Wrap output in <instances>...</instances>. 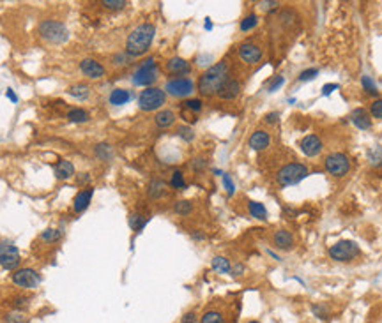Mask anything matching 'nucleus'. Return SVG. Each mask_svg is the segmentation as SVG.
Segmentation results:
<instances>
[{"mask_svg":"<svg viewBox=\"0 0 382 323\" xmlns=\"http://www.w3.org/2000/svg\"><path fill=\"white\" fill-rule=\"evenodd\" d=\"M230 76V64L226 60L216 62L213 66H209L207 69L202 73L200 79H198V92H200L204 97H211V95H216L220 92V89L228 82Z\"/></svg>","mask_w":382,"mask_h":323,"instance_id":"1","label":"nucleus"},{"mask_svg":"<svg viewBox=\"0 0 382 323\" xmlns=\"http://www.w3.org/2000/svg\"><path fill=\"white\" fill-rule=\"evenodd\" d=\"M156 35V27L152 23H142L137 29L131 30V34L126 39V53L131 58H137L145 55L150 50V45Z\"/></svg>","mask_w":382,"mask_h":323,"instance_id":"2","label":"nucleus"},{"mask_svg":"<svg viewBox=\"0 0 382 323\" xmlns=\"http://www.w3.org/2000/svg\"><path fill=\"white\" fill-rule=\"evenodd\" d=\"M39 35L50 45H64L69 39V30L62 22L57 19H43L39 23Z\"/></svg>","mask_w":382,"mask_h":323,"instance_id":"3","label":"nucleus"},{"mask_svg":"<svg viewBox=\"0 0 382 323\" xmlns=\"http://www.w3.org/2000/svg\"><path fill=\"white\" fill-rule=\"evenodd\" d=\"M310 175L306 165L302 163H289V165L281 166L276 173V182L280 187H290V186H297L299 182L304 180Z\"/></svg>","mask_w":382,"mask_h":323,"instance_id":"4","label":"nucleus"},{"mask_svg":"<svg viewBox=\"0 0 382 323\" xmlns=\"http://www.w3.org/2000/svg\"><path fill=\"white\" fill-rule=\"evenodd\" d=\"M158 74H159V69H158L156 58L149 57L138 66V69L135 71L131 82L137 87H147V89H149V87H152V83L158 79Z\"/></svg>","mask_w":382,"mask_h":323,"instance_id":"5","label":"nucleus"},{"mask_svg":"<svg viewBox=\"0 0 382 323\" xmlns=\"http://www.w3.org/2000/svg\"><path fill=\"white\" fill-rule=\"evenodd\" d=\"M166 103V92L159 87H149V89L142 90L138 95V108L142 111H158L161 110L163 105Z\"/></svg>","mask_w":382,"mask_h":323,"instance_id":"6","label":"nucleus"},{"mask_svg":"<svg viewBox=\"0 0 382 323\" xmlns=\"http://www.w3.org/2000/svg\"><path fill=\"white\" fill-rule=\"evenodd\" d=\"M359 253H361L359 246L354 240H340L329 247V256H331V260L340 261V263L352 261L354 258L359 256Z\"/></svg>","mask_w":382,"mask_h":323,"instance_id":"7","label":"nucleus"},{"mask_svg":"<svg viewBox=\"0 0 382 323\" xmlns=\"http://www.w3.org/2000/svg\"><path fill=\"white\" fill-rule=\"evenodd\" d=\"M163 90L175 99H184L195 92V82L191 78H172L165 83Z\"/></svg>","mask_w":382,"mask_h":323,"instance_id":"8","label":"nucleus"},{"mask_svg":"<svg viewBox=\"0 0 382 323\" xmlns=\"http://www.w3.org/2000/svg\"><path fill=\"white\" fill-rule=\"evenodd\" d=\"M324 168L329 175L340 178V177H345L350 171V161L345 154L333 152L324 159Z\"/></svg>","mask_w":382,"mask_h":323,"instance_id":"9","label":"nucleus"},{"mask_svg":"<svg viewBox=\"0 0 382 323\" xmlns=\"http://www.w3.org/2000/svg\"><path fill=\"white\" fill-rule=\"evenodd\" d=\"M20 251L11 240L0 242V267L4 270H18L20 267Z\"/></svg>","mask_w":382,"mask_h":323,"instance_id":"10","label":"nucleus"},{"mask_svg":"<svg viewBox=\"0 0 382 323\" xmlns=\"http://www.w3.org/2000/svg\"><path fill=\"white\" fill-rule=\"evenodd\" d=\"M11 279H13V282L18 288H23V290H34L41 285V276L37 274V270L30 269V267L14 270Z\"/></svg>","mask_w":382,"mask_h":323,"instance_id":"11","label":"nucleus"},{"mask_svg":"<svg viewBox=\"0 0 382 323\" xmlns=\"http://www.w3.org/2000/svg\"><path fill=\"white\" fill-rule=\"evenodd\" d=\"M237 53H239V58H241L244 64H248V66H255V64H258L262 60L264 51H262V48L258 45H255V43H252V41H246V43H241V45H239Z\"/></svg>","mask_w":382,"mask_h":323,"instance_id":"12","label":"nucleus"},{"mask_svg":"<svg viewBox=\"0 0 382 323\" xmlns=\"http://www.w3.org/2000/svg\"><path fill=\"white\" fill-rule=\"evenodd\" d=\"M299 149L308 157H317L324 150V143H322L320 136H317V134H308V136H304L299 142Z\"/></svg>","mask_w":382,"mask_h":323,"instance_id":"13","label":"nucleus"},{"mask_svg":"<svg viewBox=\"0 0 382 323\" xmlns=\"http://www.w3.org/2000/svg\"><path fill=\"white\" fill-rule=\"evenodd\" d=\"M80 71L90 79H101L106 74V69L103 67V64L94 60V58H83L80 62Z\"/></svg>","mask_w":382,"mask_h":323,"instance_id":"14","label":"nucleus"},{"mask_svg":"<svg viewBox=\"0 0 382 323\" xmlns=\"http://www.w3.org/2000/svg\"><path fill=\"white\" fill-rule=\"evenodd\" d=\"M166 73L177 78H186L191 73V64L182 57H172L166 62Z\"/></svg>","mask_w":382,"mask_h":323,"instance_id":"15","label":"nucleus"},{"mask_svg":"<svg viewBox=\"0 0 382 323\" xmlns=\"http://www.w3.org/2000/svg\"><path fill=\"white\" fill-rule=\"evenodd\" d=\"M92 196H94V187H90V186H87V187H83L82 191H78L77 196H74V200H73L74 212L77 214L85 212V210L89 209L90 201H92Z\"/></svg>","mask_w":382,"mask_h":323,"instance_id":"16","label":"nucleus"},{"mask_svg":"<svg viewBox=\"0 0 382 323\" xmlns=\"http://www.w3.org/2000/svg\"><path fill=\"white\" fill-rule=\"evenodd\" d=\"M273 242L274 247L280 251H292L296 247V238H294V235L289 230H278L273 235Z\"/></svg>","mask_w":382,"mask_h":323,"instance_id":"17","label":"nucleus"},{"mask_svg":"<svg viewBox=\"0 0 382 323\" xmlns=\"http://www.w3.org/2000/svg\"><path fill=\"white\" fill-rule=\"evenodd\" d=\"M248 145L252 147L253 150H257V152H262V150H265L271 145L269 133H268V131H264V129L255 131V133L248 139Z\"/></svg>","mask_w":382,"mask_h":323,"instance_id":"18","label":"nucleus"},{"mask_svg":"<svg viewBox=\"0 0 382 323\" xmlns=\"http://www.w3.org/2000/svg\"><path fill=\"white\" fill-rule=\"evenodd\" d=\"M241 89H242L241 82H237V79H228L216 95L221 99V101H234V99L241 94Z\"/></svg>","mask_w":382,"mask_h":323,"instance_id":"19","label":"nucleus"},{"mask_svg":"<svg viewBox=\"0 0 382 323\" xmlns=\"http://www.w3.org/2000/svg\"><path fill=\"white\" fill-rule=\"evenodd\" d=\"M350 122H352L357 129H363V131L372 127V118H370V113L365 108H356V110L350 113Z\"/></svg>","mask_w":382,"mask_h":323,"instance_id":"20","label":"nucleus"},{"mask_svg":"<svg viewBox=\"0 0 382 323\" xmlns=\"http://www.w3.org/2000/svg\"><path fill=\"white\" fill-rule=\"evenodd\" d=\"M175 120H177V117H175V113L172 110H159L156 115H154V124H156L158 127H161V129H168V127H172Z\"/></svg>","mask_w":382,"mask_h":323,"instance_id":"21","label":"nucleus"},{"mask_svg":"<svg viewBox=\"0 0 382 323\" xmlns=\"http://www.w3.org/2000/svg\"><path fill=\"white\" fill-rule=\"evenodd\" d=\"M74 175V165L67 159H61V161L55 165V177L59 180H67Z\"/></svg>","mask_w":382,"mask_h":323,"instance_id":"22","label":"nucleus"},{"mask_svg":"<svg viewBox=\"0 0 382 323\" xmlns=\"http://www.w3.org/2000/svg\"><path fill=\"white\" fill-rule=\"evenodd\" d=\"M165 182L161 178H152L147 186V194H149L150 200H159V198L165 194Z\"/></svg>","mask_w":382,"mask_h":323,"instance_id":"23","label":"nucleus"},{"mask_svg":"<svg viewBox=\"0 0 382 323\" xmlns=\"http://www.w3.org/2000/svg\"><path fill=\"white\" fill-rule=\"evenodd\" d=\"M129 99H131L129 90L113 89V90H111V94H110V97H108V101H110V105H113V106H122V105H126Z\"/></svg>","mask_w":382,"mask_h":323,"instance_id":"24","label":"nucleus"},{"mask_svg":"<svg viewBox=\"0 0 382 323\" xmlns=\"http://www.w3.org/2000/svg\"><path fill=\"white\" fill-rule=\"evenodd\" d=\"M248 212L252 217L258 219V221H265L268 219V209L260 201H248Z\"/></svg>","mask_w":382,"mask_h":323,"instance_id":"25","label":"nucleus"},{"mask_svg":"<svg viewBox=\"0 0 382 323\" xmlns=\"http://www.w3.org/2000/svg\"><path fill=\"white\" fill-rule=\"evenodd\" d=\"M67 94H69L71 97L78 99V101H85L90 94V89L85 83H74V85H71L69 89H67Z\"/></svg>","mask_w":382,"mask_h":323,"instance_id":"26","label":"nucleus"},{"mask_svg":"<svg viewBox=\"0 0 382 323\" xmlns=\"http://www.w3.org/2000/svg\"><path fill=\"white\" fill-rule=\"evenodd\" d=\"M211 265H213L214 272H218V274H230V270H232L230 260L225 256H214L213 261H211Z\"/></svg>","mask_w":382,"mask_h":323,"instance_id":"27","label":"nucleus"},{"mask_svg":"<svg viewBox=\"0 0 382 323\" xmlns=\"http://www.w3.org/2000/svg\"><path fill=\"white\" fill-rule=\"evenodd\" d=\"M147 223H149V217H147V215H143L140 212L129 214V226H131V230L142 231L143 228H145Z\"/></svg>","mask_w":382,"mask_h":323,"instance_id":"28","label":"nucleus"},{"mask_svg":"<svg viewBox=\"0 0 382 323\" xmlns=\"http://www.w3.org/2000/svg\"><path fill=\"white\" fill-rule=\"evenodd\" d=\"M94 154L98 159H101V161H111V157H113V150H111V147L108 143H99V145L94 147Z\"/></svg>","mask_w":382,"mask_h":323,"instance_id":"29","label":"nucleus"},{"mask_svg":"<svg viewBox=\"0 0 382 323\" xmlns=\"http://www.w3.org/2000/svg\"><path fill=\"white\" fill-rule=\"evenodd\" d=\"M67 120L73 124H83L89 122V113L82 108H73V110L67 111Z\"/></svg>","mask_w":382,"mask_h":323,"instance_id":"30","label":"nucleus"},{"mask_svg":"<svg viewBox=\"0 0 382 323\" xmlns=\"http://www.w3.org/2000/svg\"><path fill=\"white\" fill-rule=\"evenodd\" d=\"M198 323H225V316H223L221 311H216V309H209L205 311L204 314H202L200 321Z\"/></svg>","mask_w":382,"mask_h":323,"instance_id":"31","label":"nucleus"},{"mask_svg":"<svg viewBox=\"0 0 382 323\" xmlns=\"http://www.w3.org/2000/svg\"><path fill=\"white\" fill-rule=\"evenodd\" d=\"M257 25H258V16L255 13H250L248 16H244V18L241 19L239 29H241V32H250V30H253Z\"/></svg>","mask_w":382,"mask_h":323,"instance_id":"32","label":"nucleus"},{"mask_svg":"<svg viewBox=\"0 0 382 323\" xmlns=\"http://www.w3.org/2000/svg\"><path fill=\"white\" fill-rule=\"evenodd\" d=\"M174 212L179 214V215H189L191 212H193V203H191L189 200H179V201H175Z\"/></svg>","mask_w":382,"mask_h":323,"instance_id":"33","label":"nucleus"},{"mask_svg":"<svg viewBox=\"0 0 382 323\" xmlns=\"http://www.w3.org/2000/svg\"><path fill=\"white\" fill-rule=\"evenodd\" d=\"M170 186L174 187L175 191H184L186 189V178L182 175V171L175 170L172 173V178H170Z\"/></svg>","mask_w":382,"mask_h":323,"instance_id":"34","label":"nucleus"},{"mask_svg":"<svg viewBox=\"0 0 382 323\" xmlns=\"http://www.w3.org/2000/svg\"><path fill=\"white\" fill-rule=\"evenodd\" d=\"M61 237H62V233H61V230H57V228H48V230H45L41 233V240L48 242V244L59 242V240H61Z\"/></svg>","mask_w":382,"mask_h":323,"instance_id":"35","label":"nucleus"},{"mask_svg":"<svg viewBox=\"0 0 382 323\" xmlns=\"http://www.w3.org/2000/svg\"><path fill=\"white\" fill-rule=\"evenodd\" d=\"M101 6L110 11H121L127 6L126 0H101Z\"/></svg>","mask_w":382,"mask_h":323,"instance_id":"36","label":"nucleus"},{"mask_svg":"<svg viewBox=\"0 0 382 323\" xmlns=\"http://www.w3.org/2000/svg\"><path fill=\"white\" fill-rule=\"evenodd\" d=\"M182 106H184L188 111H193V113H200L202 108H204V103H202V99H186V101L182 103Z\"/></svg>","mask_w":382,"mask_h":323,"instance_id":"37","label":"nucleus"},{"mask_svg":"<svg viewBox=\"0 0 382 323\" xmlns=\"http://www.w3.org/2000/svg\"><path fill=\"white\" fill-rule=\"evenodd\" d=\"M368 159L372 166H382V147H375V149L370 150Z\"/></svg>","mask_w":382,"mask_h":323,"instance_id":"38","label":"nucleus"},{"mask_svg":"<svg viewBox=\"0 0 382 323\" xmlns=\"http://www.w3.org/2000/svg\"><path fill=\"white\" fill-rule=\"evenodd\" d=\"M361 83H363V89H365V92L366 94H370V95H377L379 94V90H377V85L373 83V79L370 78V76H365L361 78Z\"/></svg>","mask_w":382,"mask_h":323,"instance_id":"39","label":"nucleus"},{"mask_svg":"<svg viewBox=\"0 0 382 323\" xmlns=\"http://www.w3.org/2000/svg\"><path fill=\"white\" fill-rule=\"evenodd\" d=\"M177 134H179V138H182L184 142H193L195 139V131L191 129L189 126H181V127H177Z\"/></svg>","mask_w":382,"mask_h":323,"instance_id":"40","label":"nucleus"},{"mask_svg":"<svg viewBox=\"0 0 382 323\" xmlns=\"http://www.w3.org/2000/svg\"><path fill=\"white\" fill-rule=\"evenodd\" d=\"M4 321L6 323H25V314L22 313V311H13V313H7L6 318H4Z\"/></svg>","mask_w":382,"mask_h":323,"instance_id":"41","label":"nucleus"},{"mask_svg":"<svg viewBox=\"0 0 382 323\" xmlns=\"http://www.w3.org/2000/svg\"><path fill=\"white\" fill-rule=\"evenodd\" d=\"M191 168H193V171H204L207 168V159L204 157V155L193 157L191 159Z\"/></svg>","mask_w":382,"mask_h":323,"instance_id":"42","label":"nucleus"},{"mask_svg":"<svg viewBox=\"0 0 382 323\" xmlns=\"http://www.w3.org/2000/svg\"><path fill=\"white\" fill-rule=\"evenodd\" d=\"M317 76H318V69H315V67H310V69L301 71L299 82H312V79H315Z\"/></svg>","mask_w":382,"mask_h":323,"instance_id":"43","label":"nucleus"},{"mask_svg":"<svg viewBox=\"0 0 382 323\" xmlns=\"http://www.w3.org/2000/svg\"><path fill=\"white\" fill-rule=\"evenodd\" d=\"M221 177H223V186H225L226 194H228V196H232V194L236 193V184H234L232 177H230L228 173H223Z\"/></svg>","mask_w":382,"mask_h":323,"instance_id":"44","label":"nucleus"},{"mask_svg":"<svg viewBox=\"0 0 382 323\" xmlns=\"http://www.w3.org/2000/svg\"><path fill=\"white\" fill-rule=\"evenodd\" d=\"M370 115L373 118H382V99H375V101L370 105Z\"/></svg>","mask_w":382,"mask_h":323,"instance_id":"45","label":"nucleus"},{"mask_svg":"<svg viewBox=\"0 0 382 323\" xmlns=\"http://www.w3.org/2000/svg\"><path fill=\"white\" fill-rule=\"evenodd\" d=\"M283 83H285V78L283 76H274L273 78V82H269V85H268V92H276L278 89H281L283 87Z\"/></svg>","mask_w":382,"mask_h":323,"instance_id":"46","label":"nucleus"},{"mask_svg":"<svg viewBox=\"0 0 382 323\" xmlns=\"http://www.w3.org/2000/svg\"><path fill=\"white\" fill-rule=\"evenodd\" d=\"M312 311H313V314H315L317 318H320V320H328V308H326L324 304H315V306H312Z\"/></svg>","mask_w":382,"mask_h":323,"instance_id":"47","label":"nucleus"},{"mask_svg":"<svg viewBox=\"0 0 382 323\" xmlns=\"http://www.w3.org/2000/svg\"><path fill=\"white\" fill-rule=\"evenodd\" d=\"M198 321H200V318H198L197 311H188V313H184L181 318V323H198Z\"/></svg>","mask_w":382,"mask_h":323,"instance_id":"48","label":"nucleus"},{"mask_svg":"<svg viewBox=\"0 0 382 323\" xmlns=\"http://www.w3.org/2000/svg\"><path fill=\"white\" fill-rule=\"evenodd\" d=\"M29 300H30L29 297H14V298H13V306H14V309L22 311L23 308H27V306H29Z\"/></svg>","mask_w":382,"mask_h":323,"instance_id":"49","label":"nucleus"},{"mask_svg":"<svg viewBox=\"0 0 382 323\" xmlns=\"http://www.w3.org/2000/svg\"><path fill=\"white\" fill-rule=\"evenodd\" d=\"M278 120H280V113H278V111H271V113H268L264 117V122L269 124V126H274V124H278Z\"/></svg>","mask_w":382,"mask_h":323,"instance_id":"50","label":"nucleus"},{"mask_svg":"<svg viewBox=\"0 0 382 323\" xmlns=\"http://www.w3.org/2000/svg\"><path fill=\"white\" fill-rule=\"evenodd\" d=\"M113 60H117V62H115V66H126V64H129L131 57L127 53H119V55H115V57H113Z\"/></svg>","mask_w":382,"mask_h":323,"instance_id":"51","label":"nucleus"},{"mask_svg":"<svg viewBox=\"0 0 382 323\" xmlns=\"http://www.w3.org/2000/svg\"><path fill=\"white\" fill-rule=\"evenodd\" d=\"M258 6H260L264 11H269V9H276V7L280 6V2H276V0H273V2H269V0H264V2H258Z\"/></svg>","mask_w":382,"mask_h":323,"instance_id":"52","label":"nucleus"},{"mask_svg":"<svg viewBox=\"0 0 382 323\" xmlns=\"http://www.w3.org/2000/svg\"><path fill=\"white\" fill-rule=\"evenodd\" d=\"M336 89H338V83H328V85L322 87V95H331Z\"/></svg>","mask_w":382,"mask_h":323,"instance_id":"53","label":"nucleus"},{"mask_svg":"<svg viewBox=\"0 0 382 323\" xmlns=\"http://www.w3.org/2000/svg\"><path fill=\"white\" fill-rule=\"evenodd\" d=\"M242 272H244V265H242V263H237V265H234L232 270H230V274H232L234 277L242 276Z\"/></svg>","mask_w":382,"mask_h":323,"instance_id":"54","label":"nucleus"},{"mask_svg":"<svg viewBox=\"0 0 382 323\" xmlns=\"http://www.w3.org/2000/svg\"><path fill=\"white\" fill-rule=\"evenodd\" d=\"M6 95H7V99H11L13 103H18V95L14 94V90H13V89H7Z\"/></svg>","mask_w":382,"mask_h":323,"instance_id":"55","label":"nucleus"},{"mask_svg":"<svg viewBox=\"0 0 382 323\" xmlns=\"http://www.w3.org/2000/svg\"><path fill=\"white\" fill-rule=\"evenodd\" d=\"M78 182H80V184H89V182H90V175L89 173H83V177H80Z\"/></svg>","mask_w":382,"mask_h":323,"instance_id":"56","label":"nucleus"},{"mask_svg":"<svg viewBox=\"0 0 382 323\" xmlns=\"http://www.w3.org/2000/svg\"><path fill=\"white\" fill-rule=\"evenodd\" d=\"M205 29H207V30H211V29H213V22H211L209 18H205Z\"/></svg>","mask_w":382,"mask_h":323,"instance_id":"57","label":"nucleus"},{"mask_svg":"<svg viewBox=\"0 0 382 323\" xmlns=\"http://www.w3.org/2000/svg\"><path fill=\"white\" fill-rule=\"evenodd\" d=\"M193 238H197V240H204V233H193Z\"/></svg>","mask_w":382,"mask_h":323,"instance_id":"58","label":"nucleus"},{"mask_svg":"<svg viewBox=\"0 0 382 323\" xmlns=\"http://www.w3.org/2000/svg\"><path fill=\"white\" fill-rule=\"evenodd\" d=\"M248 323H260V321H257V320H252V321H248Z\"/></svg>","mask_w":382,"mask_h":323,"instance_id":"59","label":"nucleus"}]
</instances>
